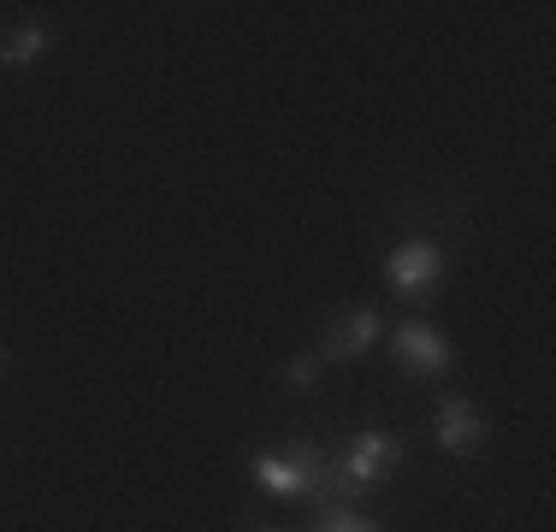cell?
<instances>
[{
	"label": "cell",
	"instance_id": "obj_2",
	"mask_svg": "<svg viewBox=\"0 0 556 532\" xmlns=\"http://www.w3.org/2000/svg\"><path fill=\"white\" fill-rule=\"evenodd\" d=\"M332 473H338V461L320 444H290V449L255 456V485L267 497H285V503H320Z\"/></svg>",
	"mask_w": 556,
	"mask_h": 532
},
{
	"label": "cell",
	"instance_id": "obj_1",
	"mask_svg": "<svg viewBox=\"0 0 556 532\" xmlns=\"http://www.w3.org/2000/svg\"><path fill=\"white\" fill-rule=\"evenodd\" d=\"M403 461H408L403 432H391V426H367V432L350 438V449H343V461H338V473H332V485H326L320 503H350L355 509L367 491L391 485V479L403 473ZM320 503H314V509H320Z\"/></svg>",
	"mask_w": 556,
	"mask_h": 532
},
{
	"label": "cell",
	"instance_id": "obj_10",
	"mask_svg": "<svg viewBox=\"0 0 556 532\" xmlns=\"http://www.w3.org/2000/svg\"><path fill=\"white\" fill-rule=\"evenodd\" d=\"M7 372H12V350L0 343V379H7Z\"/></svg>",
	"mask_w": 556,
	"mask_h": 532
},
{
	"label": "cell",
	"instance_id": "obj_8",
	"mask_svg": "<svg viewBox=\"0 0 556 532\" xmlns=\"http://www.w3.org/2000/svg\"><path fill=\"white\" fill-rule=\"evenodd\" d=\"M314 532H386V527L367 521L362 509H350V503H320V515H314Z\"/></svg>",
	"mask_w": 556,
	"mask_h": 532
},
{
	"label": "cell",
	"instance_id": "obj_3",
	"mask_svg": "<svg viewBox=\"0 0 556 532\" xmlns=\"http://www.w3.org/2000/svg\"><path fill=\"white\" fill-rule=\"evenodd\" d=\"M391 284H396V296H408V302H432L444 290V273H450V261H444V243H432V237H403V243L391 249Z\"/></svg>",
	"mask_w": 556,
	"mask_h": 532
},
{
	"label": "cell",
	"instance_id": "obj_5",
	"mask_svg": "<svg viewBox=\"0 0 556 532\" xmlns=\"http://www.w3.org/2000/svg\"><path fill=\"white\" fill-rule=\"evenodd\" d=\"M485 438H492L485 408L473 403V396H444L439 415H432V444H439L444 456H480Z\"/></svg>",
	"mask_w": 556,
	"mask_h": 532
},
{
	"label": "cell",
	"instance_id": "obj_4",
	"mask_svg": "<svg viewBox=\"0 0 556 532\" xmlns=\"http://www.w3.org/2000/svg\"><path fill=\"white\" fill-rule=\"evenodd\" d=\"M379 338H386V319H379V308H338L320 326V338H314V355H320V362H332V367H350V362H362Z\"/></svg>",
	"mask_w": 556,
	"mask_h": 532
},
{
	"label": "cell",
	"instance_id": "obj_9",
	"mask_svg": "<svg viewBox=\"0 0 556 532\" xmlns=\"http://www.w3.org/2000/svg\"><path fill=\"white\" fill-rule=\"evenodd\" d=\"M320 372H326V362L314 350H302L296 362L285 367V391H314V384H320Z\"/></svg>",
	"mask_w": 556,
	"mask_h": 532
},
{
	"label": "cell",
	"instance_id": "obj_6",
	"mask_svg": "<svg viewBox=\"0 0 556 532\" xmlns=\"http://www.w3.org/2000/svg\"><path fill=\"white\" fill-rule=\"evenodd\" d=\"M391 355H396V367L403 372H415V379H444L450 372V338L432 319H408V326H396L391 331Z\"/></svg>",
	"mask_w": 556,
	"mask_h": 532
},
{
	"label": "cell",
	"instance_id": "obj_7",
	"mask_svg": "<svg viewBox=\"0 0 556 532\" xmlns=\"http://www.w3.org/2000/svg\"><path fill=\"white\" fill-rule=\"evenodd\" d=\"M60 42V30L54 24H42V18H12V24H0V72H30L36 60H48Z\"/></svg>",
	"mask_w": 556,
	"mask_h": 532
},
{
	"label": "cell",
	"instance_id": "obj_11",
	"mask_svg": "<svg viewBox=\"0 0 556 532\" xmlns=\"http://www.w3.org/2000/svg\"><path fill=\"white\" fill-rule=\"evenodd\" d=\"M255 532H273V527H255Z\"/></svg>",
	"mask_w": 556,
	"mask_h": 532
}]
</instances>
